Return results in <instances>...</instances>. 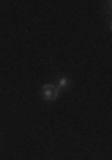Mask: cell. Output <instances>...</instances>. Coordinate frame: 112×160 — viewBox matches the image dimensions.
Segmentation results:
<instances>
[{
    "instance_id": "1",
    "label": "cell",
    "mask_w": 112,
    "mask_h": 160,
    "mask_svg": "<svg viewBox=\"0 0 112 160\" xmlns=\"http://www.w3.org/2000/svg\"><path fill=\"white\" fill-rule=\"evenodd\" d=\"M59 92H61V89H59L55 84H45V86L41 87V96L45 98V100H48V102L57 100Z\"/></svg>"
},
{
    "instance_id": "2",
    "label": "cell",
    "mask_w": 112,
    "mask_h": 160,
    "mask_svg": "<svg viewBox=\"0 0 112 160\" xmlns=\"http://www.w3.org/2000/svg\"><path fill=\"white\" fill-rule=\"evenodd\" d=\"M59 89H62V87H66V86H69V78H66V77H62V78H59V82L55 84Z\"/></svg>"
}]
</instances>
